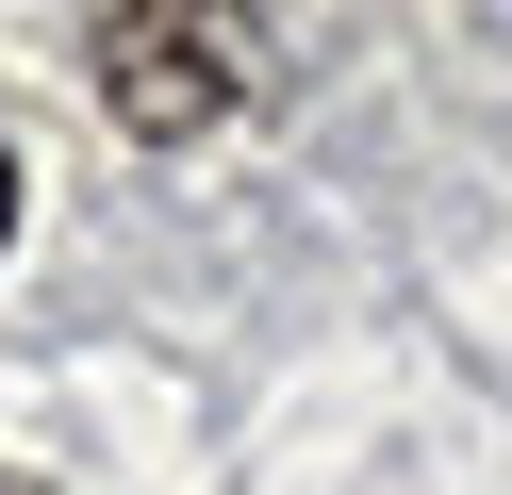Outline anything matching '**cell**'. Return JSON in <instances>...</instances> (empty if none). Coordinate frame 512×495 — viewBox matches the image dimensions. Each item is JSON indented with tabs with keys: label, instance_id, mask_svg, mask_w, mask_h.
<instances>
[{
	"label": "cell",
	"instance_id": "6da1fadb",
	"mask_svg": "<svg viewBox=\"0 0 512 495\" xmlns=\"http://www.w3.org/2000/svg\"><path fill=\"white\" fill-rule=\"evenodd\" d=\"M100 99H116V132L182 149V132H215L248 99V66H232L215 17H100Z\"/></svg>",
	"mask_w": 512,
	"mask_h": 495
},
{
	"label": "cell",
	"instance_id": "7a4b0ae2",
	"mask_svg": "<svg viewBox=\"0 0 512 495\" xmlns=\"http://www.w3.org/2000/svg\"><path fill=\"white\" fill-rule=\"evenodd\" d=\"M0 231H17V165H0Z\"/></svg>",
	"mask_w": 512,
	"mask_h": 495
},
{
	"label": "cell",
	"instance_id": "3957f363",
	"mask_svg": "<svg viewBox=\"0 0 512 495\" xmlns=\"http://www.w3.org/2000/svg\"><path fill=\"white\" fill-rule=\"evenodd\" d=\"M0 495H34V479H0Z\"/></svg>",
	"mask_w": 512,
	"mask_h": 495
}]
</instances>
